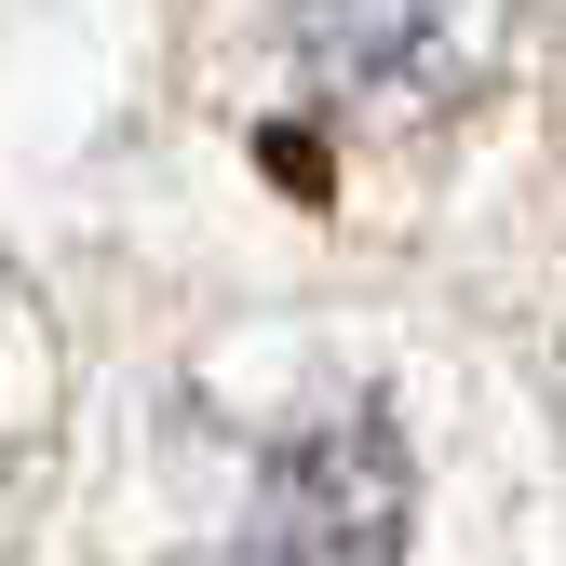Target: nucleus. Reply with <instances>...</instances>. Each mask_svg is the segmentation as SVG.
Returning a JSON list of instances; mask_svg holds the SVG:
<instances>
[{
	"label": "nucleus",
	"mask_w": 566,
	"mask_h": 566,
	"mask_svg": "<svg viewBox=\"0 0 566 566\" xmlns=\"http://www.w3.org/2000/svg\"><path fill=\"white\" fill-rule=\"evenodd\" d=\"M270 28L337 122H432L500 67V0H270Z\"/></svg>",
	"instance_id": "obj_2"
},
{
	"label": "nucleus",
	"mask_w": 566,
	"mask_h": 566,
	"mask_svg": "<svg viewBox=\"0 0 566 566\" xmlns=\"http://www.w3.org/2000/svg\"><path fill=\"white\" fill-rule=\"evenodd\" d=\"M405 526H418V459L391 432V405L337 391L256 446L243 513H230V566H391Z\"/></svg>",
	"instance_id": "obj_1"
},
{
	"label": "nucleus",
	"mask_w": 566,
	"mask_h": 566,
	"mask_svg": "<svg viewBox=\"0 0 566 566\" xmlns=\"http://www.w3.org/2000/svg\"><path fill=\"white\" fill-rule=\"evenodd\" d=\"M41 418H54V337H41V311L14 297V270H0V472L28 459Z\"/></svg>",
	"instance_id": "obj_3"
}]
</instances>
